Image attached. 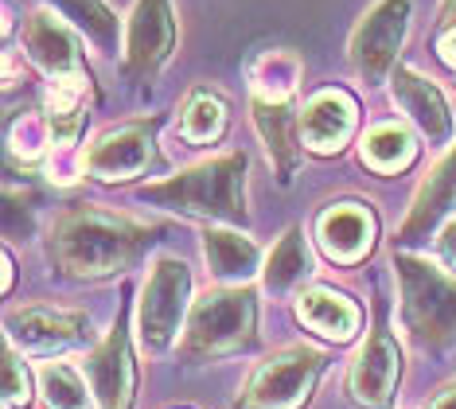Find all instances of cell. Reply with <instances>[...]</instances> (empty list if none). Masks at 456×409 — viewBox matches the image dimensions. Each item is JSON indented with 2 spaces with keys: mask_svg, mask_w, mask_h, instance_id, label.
Masks as SVG:
<instances>
[{
  "mask_svg": "<svg viewBox=\"0 0 456 409\" xmlns=\"http://www.w3.org/2000/svg\"><path fill=\"white\" fill-rule=\"evenodd\" d=\"M308 277H313V254H308L305 230L289 226L281 234V242L269 249V258L262 266V285L273 297H285V292H297Z\"/></svg>",
  "mask_w": 456,
  "mask_h": 409,
  "instance_id": "cell-21",
  "label": "cell"
},
{
  "mask_svg": "<svg viewBox=\"0 0 456 409\" xmlns=\"http://www.w3.org/2000/svg\"><path fill=\"white\" fill-rule=\"evenodd\" d=\"M437 59H441L449 70H456V24L437 28Z\"/></svg>",
  "mask_w": 456,
  "mask_h": 409,
  "instance_id": "cell-31",
  "label": "cell"
},
{
  "mask_svg": "<svg viewBox=\"0 0 456 409\" xmlns=\"http://www.w3.org/2000/svg\"><path fill=\"white\" fill-rule=\"evenodd\" d=\"M257 343V292L250 285H223L200 297L188 312L180 359L188 366L219 363Z\"/></svg>",
  "mask_w": 456,
  "mask_h": 409,
  "instance_id": "cell-4",
  "label": "cell"
},
{
  "mask_svg": "<svg viewBox=\"0 0 456 409\" xmlns=\"http://www.w3.org/2000/svg\"><path fill=\"white\" fill-rule=\"evenodd\" d=\"M175 39L180 31H175L172 0H137L126 20V51H121L126 78L137 86L152 82L175 55Z\"/></svg>",
  "mask_w": 456,
  "mask_h": 409,
  "instance_id": "cell-9",
  "label": "cell"
},
{
  "mask_svg": "<svg viewBox=\"0 0 456 409\" xmlns=\"http://www.w3.org/2000/svg\"><path fill=\"white\" fill-rule=\"evenodd\" d=\"M324 366L328 355L308 348V343L273 351L265 363H257L250 371L234 409H300L313 397Z\"/></svg>",
  "mask_w": 456,
  "mask_h": 409,
  "instance_id": "cell-5",
  "label": "cell"
},
{
  "mask_svg": "<svg viewBox=\"0 0 456 409\" xmlns=\"http://www.w3.org/2000/svg\"><path fill=\"white\" fill-rule=\"evenodd\" d=\"M390 98L433 149L452 144V133H456L452 110H449V102H444V94L425 75H418V70H410V67H398L390 75Z\"/></svg>",
  "mask_w": 456,
  "mask_h": 409,
  "instance_id": "cell-16",
  "label": "cell"
},
{
  "mask_svg": "<svg viewBox=\"0 0 456 409\" xmlns=\"http://www.w3.org/2000/svg\"><path fill=\"white\" fill-rule=\"evenodd\" d=\"M160 234V223H141L98 203H75L51 223L44 249L55 277L75 285H98L137 266Z\"/></svg>",
  "mask_w": 456,
  "mask_h": 409,
  "instance_id": "cell-1",
  "label": "cell"
},
{
  "mask_svg": "<svg viewBox=\"0 0 456 409\" xmlns=\"http://www.w3.org/2000/svg\"><path fill=\"white\" fill-rule=\"evenodd\" d=\"M4 402L8 409H28V402H32V374H28L12 343L4 348Z\"/></svg>",
  "mask_w": 456,
  "mask_h": 409,
  "instance_id": "cell-29",
  "label": "cell"
},
{
  "mask_svg": "<svg viewBox=\"0 0 456 409\" xmlns=\"http://www.w3.org/2000/svg\"><path fill=\"white\" fill-rule=\"evenodd\" d=\"M4 335L28 355H59L90 339V316L55 304H24L4 316Z\"/></svg>",
  "mask_w": 456,
  "mask_h": 409,
  "instance_id": "cell-12",
  "label": "cell"
},
{
  "mask_svg": "<svg viewBox=\"0 0 456 409\" xmlns=\"http://www.w3.org/2000/svg\"><path fill=\"white\" fill-rule=\"evenodd\" d=\"M12 277H16V266H12V258L4 254V292H12Z\"/></svg>",
  "mask_w": 456,
  "mask_h": 409,
  "instance_id": "cell-34",
  "label": "cell"
},
{
  "mask_svg": "<svg viewBox=\"0 0 456 409\" xmlns=\"http://www.w3.org/2000/svg\"><path fill=\"white\" fill-rule=\"evenodd\" d=\"M410 12H413L410 0H375L362 12L347 44V59L359 82H367V86L390 82V75L398 70L402 44L410 36Z\"/></svg>",
  "mask_w": 456,
  "mask_h": 409,
  "instance_id": "cell-7",
  "label": "cell"
},
{
  "mask_svg": "<svg viewBox=\"0 0 456 409\" xmlns=\"http://www.w3.org/2000/svg\"><path fill=\"white\" fill-rule=\"evenodd\" d=\"M191 312V269L183 258H157L137 300V335L149 355L175 343Z\"/></svg>",
  "mask_w": 456,
  "mask_h": 409,
  "instance_id": "cell-6",
  "label": "cell"
},
{
  "mask_svg": "<svg viewBox=\"0 0 456 409\" xmlns=\"http://www.w3.org/2000/svg\"><path fill=\"white\" fill-rule=\"evenodd\" d=\"M226 125H231V106L219 90L191 86L180 102V136L188 144H215L223 141Z\"/></svg>",
  "mask_w": 456,
  "mask_h": 409,
  "instance_id": "cell-22",
  "label": "cell"
},
{
  "mask_svg": "<svg viewBox=\"0 0 456 409\" xmlns=\"http://www.w3.org/2000/svg\"><path fill=\"white\" fill-rule=\"evenodd\" d=\"M402 289V331L410 348L441 355L456 348V277L444 266L394 249Z\"/></svg>",
  "mask_w": 456,
  "mask_h": 409,
  "instance_id": "cell-3",
  "label": "cell"
},
{
  "mask_svg": "<svg viewBox=\"0 0 456 409\" xmlns=\"http://www.w3.org/2000/svg\"><path fill=\"white\" fill-rule=\"evenodd\" d=\"M359 121V106L347 90L324 86L300 110V136H305V149H313L316 156H331L351 141Z\"/></svg>",
  "mask_w": 456,
  "mask_h": 409,
  "instance_id": "cell-18",
  "label": "cell"
},
{
  "mask_svg": "<svg viewBox=\"0 0 456 409\" xmlns=\"http://www.w3.org/2000/svg\"><path fill=\"white\" fill-rule=\"evenodd\" d=\"M456 24V0H441V12H437V28Z\"/></svg>",
  "mask_w": 456,
  "mask_h": 409,
  "instance_id": "cell-33",
  "label": "cell"
},
{
  "mask_svg": "<svg viewBox=\"0 0 456 409\" xmlns=\"http://www.w3.org/2000/svg\"><path fill=\"white\" fill-rule=\"evenodd\" d=\"M246 172H250L246 152H226L183 168V172H175L160 184H144L137 195L144 203L200 218L207 226H246V218H250Z\"/></svg>",
  "mask_w": 456,
  "mask_h": 409,
  "instance_id": "cell-2",
  "label": "cell"
},
{
  "mask_svg": "<svg viewBox=\"0 0 456 409\" xmlns=\"http://www.w3.org/2000/svg\"><path fill=\"white\" fill-rule=\"evenodd\" d=\"M86 86L90 82H51L44 118L55 136V149L75 152L82 129H86Z\"/></svg>",
  "mask_w": 456,
  "mask_h": 409,
  "instance_id": "cell-23",
  "label": "cell"
},
{
  "mask_svg": "<svg viewBox=\"0 0 456 409\" xmlns=\"http://www.w3.org/2000/svg\"><path fill=\"white\" fill-rule=\"evenodd\" d=\"M300 59L293 51L277 47V51H262L250 62V98H265V102H293V94L300 86Z\"/></svg>",
  "mask_w": 456,
  "mask_h": 409,
  "instance_id": "cell-26",
  "label": "cell"
},
{
  "mask_svg": "<svg viewBox=\"0 0 456 409\" xmlns=\"http://www.w3.org/2000/svg\"><path fill=\"white\" fill-rule=\"evenodd\" d=\"M297 320L328 343H351L362 328V312L347 292L331 285H313L297 297Z\"/></svg>",
  "mask_w": 456,
  "mask_h": 409,
  "instance_id": "cell-19",
  "label": "cell"
},
{
  "mask_svg": "<svg viewBox=\"0 0 456 409\" xmlns=\"http://www.w3.org/2000/svg\"><path fill=\"white\" fill-rule=\"evenodd\" d=\"M425 409H456V382L444 386V390H441L437 397H433V402L425 405Z\"/></svg>",
  "mask_w": 456,
  "mask_h": 409,
  "instance_id": "cell-32",
  "label": "cell"
},
{
  "mask_svg": "<svg viewBox=\"0 0 456 409\" xmlns=\"http://www.w3.org/2000/svg\"><path fill=\"white\" fill-rule=\"evenodd\" d=\"M250 110H254V129L265 144V156H269V164H273L277 184L289 187L300 160H305L300 113L293 102H265V98H250Z\"/></svg>",
  "mask_w": 456,
  "mask_h": 409,
  "instance_id": "cell-17",
  "label": "cell"
},
{
  "mask_svg": "<svg viewBox=\"0 0 456 409\" xmlns=\"http://www.w3.org/2000/svg\"><path fill=\"white\" fill-rule=\"evenodd\" d=\"M433 254H437V266H444L456 277V215L437 230V246H433Z\"/></svg>",
  "mask_w": 456,
  "mask_h": 409,
  "instance_id": "cell-30",
  "label": "cell"
},
{
  "mask_svg": "<svg viewBox=\"0 0 456 409\" xmlns=\"http://www.w3.org/2000/svg\"><path fill=\"white\" fill-rule=\"evenodd\" d=\"M375 328H370L367 343L359 348L355 363L347 371V397L359 409H390L402 382V348L390 335L387 297L375 292Z\"/></svg>",
  "mask_w": 456,
  "mask_h": 409,
  "instance_id": "cell-8",
  "label": "cell"
},
{
  "mask_svg": "<svg viewBox=\"0 0 456 409\" xmlns=\"http://www.w3.org/2000/svg\"><path fill=\"white\" fill-rule=\"evenodd\" d=\"M59 16L67 20L78 36H86L102 55H113L121 39V20L118 12L106 4V0H47Z\"/></svg>",
  "mask_w": 456,
  "mask_h": 409,
  "instance_id": "cell-24",
  "label": "cell"
},
{
  "mask_svg": "<svg viewBox=\"0 0 456 409\" xmlns=\"http://www.w3.org/2000/svg\"><path fill=\"white\" fill-rule=\"evenodd\" d=\"M452 215H456V144L421 180L418 195H413L410 211L398 226V234H394V249L421 246L425 238H437V230L449 223Z\"/></svg>",
  "mask_w": 456,
  "mask_h": 409,
  "instance_id": "cell-14",
  "label": "cell"
},
{
  "mask_svg": "<svg viewBox=\"0 0 456 409\" xmlns=\"http://www.w3.org/2000/svg\"><path fill=\"white\" fill-rule=\"evenodd\" d=\"M203 258L219 285H250L257 273H262V249L238 226H207Z\"/></svg>",
  "mask_w": 456,
  "mask_h": 409,
  "instance_id": "cell-20",
  "label": "cell"
},
{
  "mask_svg": "<svg viewBox=\"0 0 456 409\" xmlns=\"http://www.w3.org/2000/svg\"><path fill=\"white\" fill-rule=\"evenodd\" d=\"M90 390H94L98 409H133L137 397V363H133V343H129V312L118 308L110 335L98 343L82 363Z\"/></svg>",
  "mask_w": 456,
  "mask_h": 409,
  "instance_id": "cell-11",
  "label": "cell"
},
{
  "mask_svg": "<svg viewBox=\"0 0 456 409\" xmlns=\"http://www.w3.org/2000/svg\"><path fill=\"white\" fill-rule=\"evenodd\" d=\"M20 51L39 75L51 82H90V67L82 59L78 31L59 12H32L20 31Z\"/></svg>",
  "mask_w": 456,
  "mask_h": 409,
  "instance_id": "cell-10",
  "label": "cell"
},
{
  "mask_svg": "<svg viewBox=\"0 0 456 409\" xmlns=\"http://www.w3.org/2000/svg\"><path fill=\"white\" fill-rule=\"evenodd\" d=\"M55 152V136L44 113H20L8 121V156L16 164H39Z\"/></svg>",
  "mask_w": 456,
  "mask_h": 409,
  "instance_id": "cell-28",
  "label": "cell"
},
{
  "mask_svg": "<svg viewBox=\"0 0 456 409\" xmlns=\"http://www.w3.org/2000/svg\"><path fill=\"white\" fill-rule=\"evenodd\" d=\"M157 144V121H129L118 129H106L82 156V176L102 184H129L152 164Z\"/></svg>",
  "mask_w": 456,
  "mask_h": 409,
  "instance_id": "cell-13",
  "label": "cell"
},
{
  "mask_svg": "<svg viewBox=\"0 0 456 409\" xmlns=\"http://www.w3.org/2000/svg\"><path fill=\"white\" fill-rule=\"evenodd\" d=\"M39 394H44L47 409H90V390L86 374L67 363H44L39 366Z\"/></svg>",
  "mask_w": 456,
  "mask_h": 409,
  "instance_id": "cell-27",
  "label": "cell"
},
{
  "mask_svg": "<svg viewBox=\"0 0 456 409\" xmlns=\"http://www.w3.org/2000/svg\"><path fill=\"white\" fill-rule=\"evenodd\" d=\"M359 156L370 172L398 176L413 164L418 144H413L410 129H402L398 121H382V125H375V129H367V136H362V144H359Z\"/></svg>",
  "mask_w": 456,
  "mask_h": 409,
  "instance_id": "cell-25",
  "label": "cell"
},
{
  "mask_svg": "<svg viewBox=\"0 0 456 409\" xmlns=\"http://www.w3.org/2000/svg\"><path fill=\"white\" fill-rule=\"evenodd\" d=\"M313 234L328 261H336V266H359V261L375 249L379 218L367 203H355V199H347V203H328L324 211L316 215Z\"/></svg>",
  "mask_w": 456,
  "mask_h": 409,
  "instance_id": "cell-15",
  "label": "cell"
}]
</instances>
